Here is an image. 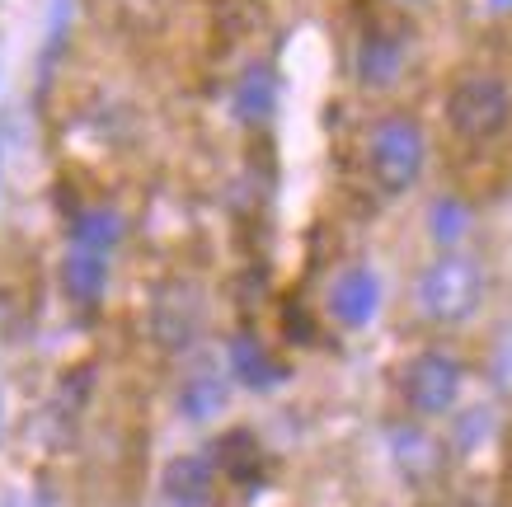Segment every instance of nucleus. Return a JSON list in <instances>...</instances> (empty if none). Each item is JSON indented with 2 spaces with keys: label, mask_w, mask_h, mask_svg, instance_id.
<instances>
[{
  "label": "nucleus",
  "mask_w": 512,
  "mask_h": 507,
  "mask_svg": "<svg viewBox=\"0 0 512 507\" xmlns=\"http://www.w3.org/2000/svg\"><path fill=\"white\" fill-rule=\"evenodd\" d=\"M395 446H409V456H400V470H409V475H428L433 470L437 451L423 432H404V437H395Z\"/></svg>",
  "instance_id": "15"
},
{
  "label": "nucleus",
  "mask_w": 512,
  "mask_h": 507,
  "mask_svg": "<svg viewBox=\"0 0 512 507\" xmlns=\"http://www.w3.org/2000/svg\"><path fill=\"white\" fill-rule=\"evenodd\" d=\"M123 240V216L113 207H90L71 221V245L66 249H80V254H99V259H113V249Z\"/></svg>",
  "instance_id": "10"
},
{
  "label": "nucleus",
  "mask_w": 512,
  "mask_h": 507,
  "mask_svg": "<svg viewBox=\"0 0 512 507\" xmlns=\"http://www.w3.org/2000/svg\"><path fill=\"white\" fill-rule=\"evenodd\" d=\"M470 226V207L461 198H437L433 212H428V231H433L437 245H456Z\"/></svg>",
  "instance_id": "14"
},
{
  "label": "nucleus",
  "mask_w": 512,
  "mask_h": 507,
  "mask_svg": "<svg viewBox=\"0 0 512 507\" xmlns=\"http://www.w3.org/2000/svg\"><path fill=\"white\" fill-rule=\"evenodd\" d=\"M400 66H404L400 33H390V29L362 33V43H357V80H362V85H372V90H390L395 76H400Z\"/></svg>",
  "instance_id": "7"
},
{
  "label": "nucleus",
  "mask_w": 512,
  "mask_h": 507,
  "mask_svg": "<svg viewBox=\"0 0 512 507\" xmlns=\"http://www.w3.org/2000/svg\"><path fill=\"white\" fill-rule=\"evenodd\" d=\"M174 404H179V418H188V423H212L226 409V376L221 371H193L179 385Z\"/></svg>",
  "instance_id": "11"
},
{
  "label": "nucleus",
  "mask_w": 512,
  "mask_h": 507,
  "mask_svg": "<svg viewBox=\"0 0 512 507\" xmlns=\"http://www.w3.org/2000/svg\"><path fill=\"white\" fill-rule=\"evenodd\" d=\"M160 489H165V498L174 507H207V498H212V465L202 456H174L165 465Z\"/></svg>",
  "instance_id": "9"
},
{
  "label": "nucleus",
  "mask_w": 512,
  "mask_h": 507,
  "mask_svg": "<svg viewBox=\"0 0 512 507\" xmlns=\"http://www.w3.org/2000/svg\"><path fill=\"white\" fill-rule=\"evenodd\" d=\"M404 404L414 409L419 418H442L456 409L461 400V385H466V367L456 362L442 348H428L419 353L409 367H404Z\"/></svg>",
  "instance_id": "4"
},
{
  "label": "nucleus",
  "mask_w": 512,
  "mask_h": 507,
  "mask_svg": "<svg viewBox=\"0 0 512 507\" xmlns=\"http://www.w3.org/2000/svg\"><path fill=\"white\" fill-rule=\"evenodd\" d=\"M447 123L451 132L470 146H484V141H498L512 127V90L503 76H489V71H470L451 85L447 94Z\"/></svg>",
  "instance_id": "1"
},
{
  "label": "nucleus",
  "mask_w": 512,
  "mask_h": 507,
  "mask_svg": "<svg viewBox=\"0 0 512 507\" xmlns=\"http://www.w3.org/2000/svg\"><path fill=\"white\" fill-rule=\"evenodd\" d=\"M484 301V268L466 254H442L419 273V310L433 324H466Z\"/></svg>",
  "instance_id": "2"
},
{
  "label": "nucleus",
  "mask_w": 512,
  "mask_h": 507,
  "mask_svg": "<svg viewBox=\"0 0 512 507\" xmlns=\"http://www.w3.org/2000/svg\"><path fill=\"white\" fill-rule=\"evenodd\" d=\"M62 287L76 306H94L104 287H109V259L99 254H80V249H66V263H62Z\"/></svg>",
  "instance_id": "12"
},
{
  "label": "nucleus",
  "mask_w": 512,
  "mask_h": 507,
  "mask_svg": "<svg viewBox=\"0 0 512 507\" xmlns=\"http://www.w3.org/2000/svg\"><path fill=\"white\" fill-rule=\"evenodd\" d=\"M423 160H428V141H423V127L414 118L390 113V118L376 123L372 146H367V169H372V184L386 198H404L419 184Z\"/></svg>",
  "instance_id": "3"
},
{
  "label": "nucleus",
  "mask_w": 512,
  "mask_h": 507,
  "mask_svg": "<svg viewBox=\"0 0 512 507\" xmlns=\"http://www.w3.org/2000/svg\"><path fill=\"white\" fill-rule=\"evenodd\" d=\"M508 5H512V0H494V10H508Z\"/></svg>",
  "instance_id": "16"
},
{
  "label": "nucleus",
  "mask_w": 512,
  "mask_h": 507,
  "mask_svg": "<svg viewBox=\"0 0 512 507\" xmlns=\"http://www.w3.org/2000/svg\"><path fill=\"white\" fill-rule=\"evenodd\" d=\"M231 376L240 385H249V390L268 395V390H278V385L287 381V367H282L254 334H235L231 338Z\"/></svg>",
  "instance_id": "8"
},
{
  "label": "nucleus",
  "mask_w": 512,
  "mask_h": 507,
  "mask_svg": "<svg viewBox=\"0 0 512 507\" xmlns=\"http://www.w3.org/2000/svg\"><path fill=\"white\" fill-rule=\"evenodd\" d=\"M381 310V277L372 268H343L329 282V320L343 329H367Z\"/></svg>",
  "instance_id": "6"
},
{
  "label": "nucleus",
  "mask_w": 512,
  "mask_h": 507,
  "mask_svg": "<svg viewBox=\"0 0 512 507\" xmlns=\"http://www.w3.org/2000/svg\"><path fill=\"white\" fill-rule=\"evenodd\" d=\"M202 334V296L193 287H170L156 296L151 310V338L165 353H188Z\"/></svg>",
  "instance_id": "5"
},
{
  "label": "nucleus",
  "mask_w": 512,
  "mask_h": 507,
  "mask_svg": "<svg viewBox=\"0 0 512 507\" xmlns=\"http://www.w3.org/2000/svg\"><path fill=\"white\" fill-rule=\"evenodd\" d=\"M0 423H5V395H0Z\"/></svg>",
  "instance_id": "17"
},
{
  "label": "nucleus",
  "mask_w": 512,
  "mask_h": 507,
  "mask_svg": "<svg viewBox=\"0 0 512 507\" xmlns=\"http://www.w3.org/2000/svg\"><path fill=\"white\" fill-rule=\"evenodd\" d=\"M278 99V76L268 66H245V76L235 85V118L240 123H264Z\"/></svg>",
  "instance_id": "13"
}]
</instances>
